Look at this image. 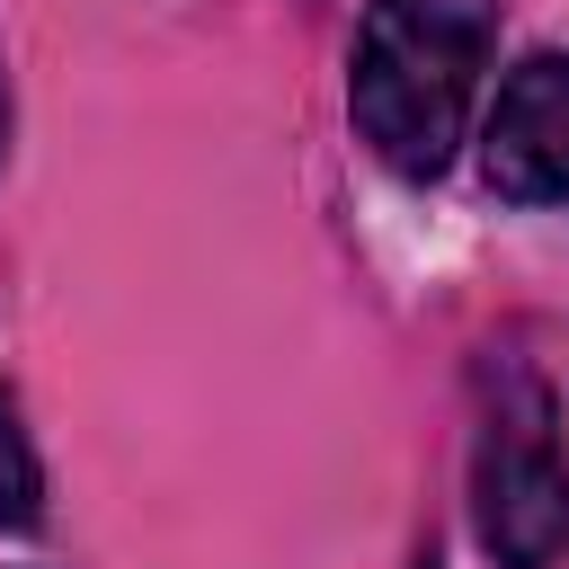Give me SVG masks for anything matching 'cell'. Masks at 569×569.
I'll list each match as a JSON object with an SVG mask.
<instances>
[{"instance_id": "1", "label": "cell", "mask_w": 569, "mask_h": 569, "mask_svg": "<svg viewBox=\"0 0 569 569\" xmlns=\"http://www.w3.org/2000/svg\"><path fill=\"white\" fill-rule=\"evenodd\" d=\"M498 53V0H373L356 36L347 116L391 178H436L471 124Z\"/></svg>"}, {"instance_id": "2", "label": "cell", "mask_w": 569, "mask_h": 569, "mask_svg": "<svg viewBox=\"0 0 569 569\" xmlns=\"http://www.w3.org/2000/svg\"><path fill=\"white\" fill-rule=\"evenodd\" d=\"M480 391H489L480 445H471L480 551L498 569H560V551H569V453H560L551 391L525 365H489Z\"/></svg>"}, {"instance_id": "3", "label": "cell", "mask_w": 569, "mask_h": 569, "mask_svg": "<svg viewBox=\"0 0 569 569\" xmlns=\"http://www.w3.org/2000/svg\"><path fill=\"white\" fill-rule=\"evenodd\" d=\"M480 160L507 204H569V53H525L498 80Z\"/></svg>"}, {"instance_id": "4", "label": "cell", "mask_w": 569, "mask_h": 569, "mask_svg": "<svg viewBox=\"0 0 569 569\" xmlns=\"http://www.w3.org/2000/svg\"><path fill=\"white\" fill-rule=\"evenodd\" d=\"M36 516H44V471H36V445L18 427V400L0 391V525L27 533Z\"/></svg>"}, {"instance_id": "5", "label": "cell", "mask_w": 569, "mask_h": 569, "mask_svg": "<svg viewBox=\"0 0 569 569\" xmlns=\"http://www.w3.org/2000/svg\"><path fill=\"white\" fill-rule=\"evenodd\" d=\"M0 133H9V89H0Z\"/></svg>"}]
</instances>
